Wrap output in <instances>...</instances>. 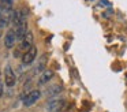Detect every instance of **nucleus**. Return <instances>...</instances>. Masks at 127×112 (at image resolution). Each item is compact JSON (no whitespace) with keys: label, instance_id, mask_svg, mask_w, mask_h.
I'll use <instances>...</instances> for the list:
<instances>
[{"label":"nucleus","instance_id":"nucleus-1","mask_svg":"<svg viewBox=\"0 0 127 112\" xmlns=\"http://www.w3.org/2000/svg\"><path fill=\"white\" fill-rule=\"evenodd\" d=\"M64 107H66V101L55 98V100H51L49 103H48L47 108H48V111H51V112H62V109H63Z\"/></svg>","mask_w":127,"mask_h":112},{"label":"nucleus","instance_id":"nucleus-2","mask_svg":"<svg viewBox=\"0 0 127 112\" xmlns=\"http://www.w3.org/2000/svg\"><path fill=\"white\" fill-rule=\"evenodd\" d=\"M40 96H41V92H40V90H32V92H29L28 94L25 96V98H23V105H26V107L33 105V104L40 98Z\"/></svg>","mask_w":127,"mask_h":112},{"label":"nucleus","instance_id":"nucleus-3","mask_svg":"<svg viewBox=\"0 0 127 112\" xmlns=\"http://www.w3.org/2000/svg\"><path fill=\"white\" fill-rule=\"evenodd\" d=\"M4 82H6V85L8 87H12L17 83V76H15L14 71H12V68L10 66H7L6 71H4Z\"/></svg>","mask_w":127,"mask_h":112},{"label":"nucleus","instance_id":"nucleus-4","mask_svg":"<svg viewBox=\"0 0 127 112\" xmlns=\"http://www.w3.org/2000/svg\"><path fill=\"white\" fill-rule=\"evenodd\" d=\"M12 10H6L3 8L1 14H0V27H6L10 25V22L12 21Z\"/></svg>","mask_w":127,"mask_h":112},{"label":"nucleus","instance_id":"nucleus-5","mask_svg":"<svg viewBox=\"0 0 127 112\" xmlns=\"http://www.w3.org/2000/svg\"><path fill=\"white\" fill-rule=\"evenodd\" d=\"M36 56H37V48L36 46H32L29 51H26L25 53H23V56H22L23 64H30V63H33L34 59H36Z\"/></svg>","mask_w":127,"mask_h":112},{"label":"nucleus","instance_id":"nucleus-6","mask_svg":"<svg viewBox=\"0 0 127 112\" xmlns=\"http://www.w3.org/2000/svg\"><path fill=\"white\" fill-rule=\"evenodd\" d=\"M17 41V33H15V29H10L7 32L6 37H4V45L6 48H12Z\"/></svg>","mask_w":127,"mask_h":112},{"label":"nucleus","instance_id":"nucleus-7","mask_svg":"<svg viewBox=\"0 0 127 112\" xmlns=\"http://www.w3.org/2000/svg\"><path fill=\"white\" fill-rule=\"evenodd\" d=\"M33 40H34L33 33H32V32H28V33H26V36H25V38H23L22 42H21V48H22L25 52L29 51V49L33 46Z\"/></svg>","mask_w":127,"mask_h":112},{"label":"nucleus","instance_id":"nucleus-8","mask_svg":"<svg viewBox=\"0 0 127 112\" xmlns=\"http://www.w3.org/2000/svg\"><path fill=\"white\" fill-rule=\"evenodd\" d=\"M14 29H15V33H17V40L22 41L23 38H25L26 33H28V22L23 21L22 23H19L17 27H14Z\"/></svg>","mask_w":127,"mask_h":112},{"label":"nucleus","instance_id":"nucleus-9","mask_svg":"<svg viewBox=\"0 0 127 112\" xmlns=\"http://www.w3.org/2000/svg\"><path fill=\"white\" fill-rule=\"evenodd\" d=\"M52 76H53V71L52 70H45L44 73L41 74L40 79H38V85H45L47 82H49L51 79H52Z\"/></svg>","mask_w":127,"mask_h":112},{"label":"nucleus","instance_id":"nucleus-10","mask_svg":"<svg viewBox=\"0 0 127 112\" xmlns=\"http://www.w3.org/2000/svg\"><path fill=\"white\" fill-rule=\"evenodd\" d=\"M47 57H48V55H42V56H41V59H40L37 67L34 68L36 73H44V71H45V64H47V60H48Z\"/></svg>","mask_w":127,"mask_h":112},{"label":"nucleus","instance_id":"nucleus-11","mask_svg":"<svg viewBox=\"0 0 127 112\" xmlns=\"http://www.w3.org/2000/svg\"><path fill=\"white\" fill-rule=\"evenodd\" d=\"M60 92H62V86H59V85H53V86H51V87L47 89V96L53 97V96H58Z\"/></svg>","mask_w":127,"mask_h":112},{"label":"nucleus","instance_id":"nucleus-12","mask_svg":"<svg viewBox=\"0 0 127 112\" xmlns=\"http://www.w3.org/2000/svg\"><path fill=\"white\" fill-rule=\"evenodd\" d=\"M0 3H1L3 8H6V10H12V3H14V0H0Z\"/></svg>","mask_w":127,"mask_h":112},{"label":"nucleus","instance_id":"nucleus-13","mask_svg":"<svg viewBox=\"0 0 127 112\" xmlns=\"http://www.w3.org/2000/svg\"><path fill=\"white\" fill-rule=\"evenodd\" d=\"M3 96V83H1V81H0V97Z\"/></svg>","mask_w":127,"mask_h":112},{"label":"nucleus","instance_id":"nucleus-14","mask_svg":"<svg viewBox=\"0 0 127 112\" xmlns=\"http://www.w3.org/2000/svg\"><path fill=\"white\" fill-rule=\"evenodd\" d=\"M0 36H1V27H0Z\"/></svg>","mask_w":127,"mask_h":112},{"label":"nucleus","instance_id":"nucleus-15","mask_svg":"<svg viewBox=\"0 0 127 112\" xmlns=\"http://www.w3.org/2000/svg\"><path fill=\"white\" fill-rule=\"evenodd\" d=\"M0 75H1V71H0Z\"/></svg>","mask_w":127,"mask_h":112}]
</instances>
